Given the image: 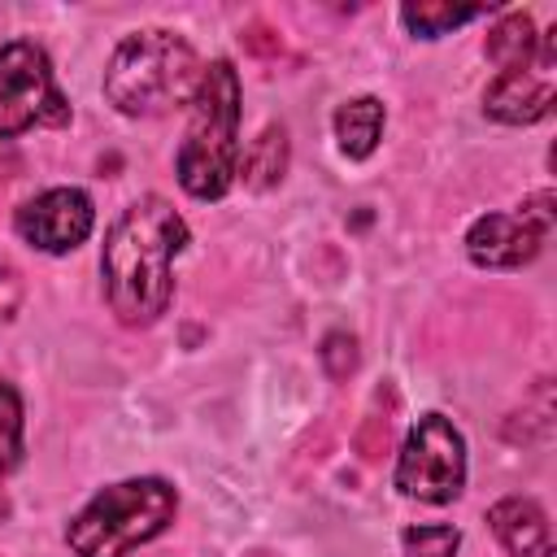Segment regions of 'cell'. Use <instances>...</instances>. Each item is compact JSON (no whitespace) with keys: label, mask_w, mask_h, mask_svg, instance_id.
<instances>
[{"label":"cell","mask_w":557,"mask_h":557,"mask_svg":"<svg viewBox=\"0 0 557 557\" xmlns=\"http://www.w3.org/2000/svg\"><path fill=\"white\" fill-rule=\"evenodd\" d=\"M187 244V222L161 196L135 200L104 235V296L126 326H152L174 296L170 261Z\"/></svg>","instance_id":"cell-1"},{"label":"cell","mask_w":557,"mask_h":557,"mask_svg":"<svg viewBox=\"0 0 557 557\" xmlns=\"http://www.w3.org/2000/svg\"><path fill=\"white\" fill-rule=\"evenodd\" d=\"M200 65L187 39L174 30H135L126 35L104 70V96L131 117H157L196 96Z\"/></svg>","instance_id":"cell-2"},{"label":"cell","mask_w":557,"mask_h":557,"mask_svg":"<svg viewBox=\"0 0 557 557\" xmlns=\"http://www.w3.org/2000/svg\"><path fill=\"white\" fill-rule=\"evenodd\" d=\"M191 104V126L178 148V183L196 200H218L239 165V74L231 61L200 70Z\"/></svg>","instance_id":"cell-3"},{"label":"cell","mask_w":557,"mask_h":557,"mask_svg":"<svg viewBox=\"0 0 557 557\" xmlns=\"http://www.w3.org/2000/svg\"><path fill=\"white\" fill-rule=\"evenodd\" d=\"M178 496L165 479H126L96 492L74 522L65 527V544L78 557H126L174 522Z\"/></svg>","instance_id":"cell-4"},{"label":"cell","mask_w":557,"mask_h":557,"mask_svg":"<svg viewBox=\"0 0 557 557\" xmlns=\"http://www.w3.org/2000/svg\"><path fill=\"white\" fill-rule=\"evenodd\" d=\"M70 104L52 83L48 57L17 39L0 48V139H13L30 126H65Z\"/></svg>","instance_id":"cell-5"},{"label":"cell","mask_w":557,"mask_h":557,"mask_svg":"<svg viewBox=\"0 0 557 557\" xmlns=\"http://www.w3.org/2000/svg\"><path fill=\"white\" fill-rule=\"evenodd\" d=\"M461 483H466V440H461V431L444 413L418 418V426L409 431V440L396 457V487L405 496L444 505V500L461 496Z\"/></svg>","instance_id":"cell-6"},{"label":"cell","mask_w":557,"mask_h":557,"mask_svg":"<svg viewBox=\"0 0 557 557\" xmlns=\"http://www.w3.org/2000/svg\"><path fill=\"white\" fill-rule=\"evenodd\" d=\"M548 231H553V196L540 191L518 213H483L466 231V252H470L474 265L518 270V265H527L540 252Z\"/></svg>","instance_id":"cell-7"},{"label":"cell","mask_w":557,"mask_h":557,"mask_svg":"<svg viewBox=\"0 0 557 557\" xmlns=\"http://www.w3.org/2000/svg\"><path fill=\"white\" fill-rule=\"evenodd\" d=\"M553 91H557V30H548L544 48L513 70H500L496 83L487 87L483 104L496 122L509 126H531L540 117H548L553 109Z\"/></svg>","instance_id":"cell-8"},{"label":"cell","mask_w":557,"mask_h":557,"mask_svg":"<svg viewBox=\"0 0 557 557\" xmlns=\"http://www.w3.org/2000/svg\"><path fill=\"white\" fill-rule=\"evenodd\" d=\"M91 222H96V209H91L87 191H78V187H52V191L26 200L13 218L17 235L39 252L78 248L91 235Z\"/></svg>","instance_id":"cell-9"},{"label":"cell","mask_w":557,"mask_h":557,"mask_svg":"<svg viewBox=\"0 0 557 557\" xmlns=\"http://www.w3.org/2000/svg\"><path fill=\"white\" fill-rule=\"evenodd\" d=\"M487 522H492V531L509 557H553V531H548V518L535 500L505 496L487 509Z\"/></svg>","instance_id":"cell-10"},{"label":"cell","mask_w":557,"mask_h":557,"mask_svg":"<svg viewBox=\"0 0 557 557\" xmlns=\"http://www.w3.org/2000/svg\"><path fill=\"white\" fill-rule=\"evenodd\" d=\"M335 135H339V148L361 161L379 148V135H383V100L374 96H357L348 104L335 109Z\"/></svg>","instance_id":"cell-11"},{"label":"cell","mask_w":557,"mask_h":557,"mask_svg":"<svg viewBox=\"0 0 557 557\" xmlns=\"http://www.w3.org/2000/svg\"><path fill=\"white\" fill-rule=\"evenodd\" d=\"M548 35H535V22L527 13H509L492 26L487 35V61L500 65V70H513V65H527L540 48H544Z\"/></svg>","instance_id":"cell-12"},{"label":"cell","mask_w":557,"mask_h":557,"mask_svg":"<svg viewBox=\"0 0 557 557\" xmlns=\"http://www.w3.org/2000/svg\"><path fill=\"white\" fill-rule=\"evenodd\" d=\"M483 13H487L483 4H435V0H422V4H405V9H400L405 26H409L413 35H422V39L448 35V30H457V26H466V22L483 17Z\"/></svg>","instance_id":"cell-13"},{"label":"cell","mask_w":557,"mask_h":557,"mask_svg":"<svg viewBox=\"0 0 557 557\" xmlns=\"http://www.w3.org/2000/svg\"><path fill=\"white\" fill-rule=\"evenodd\" d=\"M244 170H248V183H252V187L278 183L283 170H287V131H283V126H265V131L257 135V144H252Z\"/></svg>","instance_id":"cell-14"},{"label":"cell","mask_w":557,"mask_h":557,"mask_svg":"<svg viewBox=\"0 0 557 557\" xmlns=\"http://www.w3.org/2000/svg\"><path fill=\"white\" fill-rule=\"evenodd\" d=\"M22 461V400L13 383L0 379V474L17 470Z\"/></svg>","instance_id":"cell-15"},{"label":"cell","mask_w":557,"mask_h":557,"mask_svg":"<svg viewBox=\"0 0 557 557\" xmlns=\"http://www.w3.org/2000/svg\"><path fill=\"white\" fill-rule=\"evenodd\" d=\"M400 544H405V557H453L461 548V531L457 527H444V522H435V527H409L400 535Z\"/></svg>","instance_id":"cell-16"},{"label":"cell","mask_w":557,"mask_h":557,"mask_svg":"<svg viewBox=\"0 0 557 557\" xmlns=\"http://www.w3.org/2000/svg\"><path fill=\"white\" fill-rule=\"evenodd\" d=\"M322 366H326L331 379H348V374L357 370V339L344 335V331L326 335V344H322Z\"/></svg>","instance_id":"cell-17"},{"label":"cell","mask_w":557,"mask_h":557,"mask_svg":"<svg viewBox=\"0 0 557 557\" xmlns=\"http://www.w3.org/2000/svg\"><path fill=\"white\" fill-rule=\"evenodd\" d=\"M4 518H9V496L0 492V522H4Z\"/></svg>","instance_id":"cell-18"}]
</instances>
